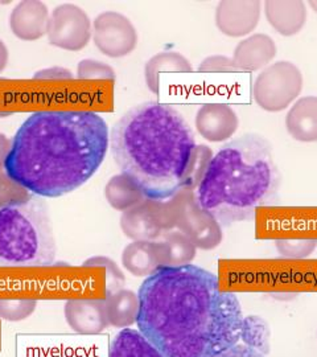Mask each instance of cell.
Returning <instances> with one entry per match:
<instances>
[{
  "label": "cell",
  "instance_id": "1",
  "mask_svg": "<svg viewBox=\"0 0 317 357\" xmlns=\"http://www.w3.org/2000/svg\"><path fill=\"white\" fill-rule=\"evenodd\" d=\"M138 331L168 357H216L241 340L238 298L216 274L196 266H162L140 284Z\"/></svg>",
  "mask_w": 317,
  "mask_h": 357
},
{
  "label": "cell",
  "instance_id": "2",
  "mask_svg": "<svg viewBox=\"0 0 317 357\" xmlns=\"http://www.w3.org/2000/svg\"><path fill=\"white\" fill-rule=\"evenodd\" d=\"M109 146V128L94 112H38L13 135L4 169L33 196L61 197L93 178Z\"/></svg>",
  "mask_w": 317,
  "mask_h": 357
},
{
  "label": "cell",
  "instance_id": "3",
  "mask_svg": "<svg viewBox=\"0 0 317 357\" xmlns=\"http://www.w3.org/2000/svg\"><path fill=\"white\" fill-rule=\"evenodd\" d=\"M196 146L190 123L167 103H140L110 131L116 166L151 202H167L184 190Z\"/></svg>",
  "mask_w": 317,
  "mask_h": 357
},
{
  "label": "cell",
  "instance_id": "4",
  "mask_svg": "<svg viewBox=\"0 0 317 357\" xmlns=\"http://www.w3.org/2000/svg\"><path fill=\"white\" fill-rule=\"evenodd\" d=\"M279 188L271 144L258 134H246L213 155L194 197L219 224L230 225L253 218L262 206L278 204Z\"/></svg>",
  "mask_w": 317,
  "mask_h": 357
},
{
  "label": "cell",
  "instance_id": "5",
  "mask_svg": "<svg viewBox=\"0 0 317 357\" xmlns=\"http://www.w3.org/2000/svg\"><path fill=\"white\" fill-rule=\"evenodd\" d=\"M56 252L48 205L41 197L0 206V266H51Z\"/></svg>",
  "mask_w": 317,
  "mask_h": 357
},
{
  "label": "cell",
  "instance_id": "6",
  "mask_svg": "<svg viewBox=\"0 0 317 357\" xmlns=\"http://www.w3.org/2000/svg\"><path fill=\"white\" fill-rule=\"evenodd\" d=\"M303 75L290 61H278L265 68L254 82V100L266 112L287 109L302 93Z\"/></svg>",
  "mask_w": 317,
  "mask_h": 357
},
{
  "label": "cell",
  "instance_id": "7",
  "mask_svg": "<svg viewBox=\"0 0 317 357\" xmlns=\"http://www.w3.org/2000/svg\"><path fill=\"white\" fill-rule=\"evenodd\" d=\"M169 200L173 205L175 227H178L196 248L210 250L222 243L224 233L221 224L199 205L194 191L181 190Z\"/></svg>",
  "mask_w": 317,
  "mask_h": 357
},
{
  "label": "cell",
  "instance_id": "8",
  "mask_svg": "<svg viewBox=\"0 0 317 357\" xmlns=\"http://www.w3.org/2000/svg\"><path fill=\"white\" fill-rule=\"evenodd\" d=\"M47 35L52 45L63 51L78 52L89 44L93 28L88 13L75 4H61L53 10Z\"/></svg>",
  "mask_w": 317,
  "mask_h": 357
},
{
  "label": "cell",
  "instance_id": "9",
  "mask_svg": "<svg viewBox=\"0 0 317 357\" xmlns=\"http://www.w3.org/2000/svg\"><path fill=\"white\" fill-rule=\"evenodd\" d=\"M93 40L98 51L113 57H125L138 45V32L131 20L114 11L102 13L93 23Z\"/></svg>",
  "mask_w": 317,
  "mask_h": 357
},
{
  "label": "cell",
  "instance_id": "10",
  "mask_svg": "<svg viewBox=\"0 0 317 357\" xmlns=\"http://www.w3.org/2000/svg\"><path fill=\"white\" fill-rule=\"evenodd\" d=\"M261 3L256 0H224L216 8L217 28L230 38L252 33L261 19Z\"/></svg>",
  "mask_w": 317,
  "mask_h": 357
},
{
  "label": "cell",
  "instance_id": "11",
  "mask_svg": "<svg viewBox=\"0 0 317 357\" xmlns=\"http://www.w3.org/2000/svg\"><path fill=\"white\" fill-rule=\"evenodd\" d=\"M238 116L226 103H203L196 114V128L209 142L228 141L238 130Z\"/></svg>",
  "mask_w": 317,
  "mask_h": 357
},
{
  "label": "cell",
  "instance_id": "12",
  "mask_svg": "<svg viewBox=\"0 0 317 357\" xmlns=\"http://www.w3.org/2000/svg\"><path fill=\"white\" fill-rule=\"evenodd\" d=\"M121 225L130 238L135 241H153L164 230L160 203L146 199L141 204L123 213Z\"/></svg>",
  "mask_w": 317,
  "mask_h": 357
},
{
  "label": "cell",
  "instance_id": "13",
  "mask_svg": "<svg viewBox=\"0 0 317 357\" xmlns=\"http://www.w3.org/2000/svg\"><path fill=\"white\" fill-rule=\"evenodd\" d=\"M49 20L48 7L38 0L19 3L10 15L13 35L24 41H35L47 33Z\"/></svg>",
  "mask_w": 317,
  "mask_h": 357
},
{
  "label": "cell",
  "instance_id": "14",
  "mask_svg": "<svg viewBox=\"0 0 317 357\" xmlns=\"http://www.w3.org/2000/svg\"><path fill=\"white\" fill-rule=\"evenodd\" d=\"M277 56V44L265 33H254L238 43L233 60L245 72H255L267 68Z\"/></svg>",
  "mask_w": 317,
  "mask_h": 357
},
{
  "label": "cell",
  "instance_id": "15",
  "mask_svg": "<svg viewBox=\"0 0 317 357\" xmlns=\"http://www.w3.org/2000/svg\"><path fill=\"white\" fill-rule=\"evenodd\" d=\"M122 261L135 277H148L156 268L167 266L164 243L135 241L125 249Z\"/></svg>",
  "mask_w": 317,
  "mask_h": 357
},
{
  "label": "cell",
  "instance_id": "16",
  "mask_svg": "<svg viewBox=\"0 0 317 357\" xmlns=\"http://www.w3.org/2000/svg\"><path fill=\"white\" fill-rule=\"evenodd\" d=\"M265 13L267 22L283 36L299 33L307 22V7L300 0H268Z\"/></svg>",
  "mask_w": 317,
  "mask_h": 357
},
{
  "label": "cell",
  "instance_id": "17",
  "mask_svg": "<svg viewBox=\"0 0 317 357\" xmlns=\"http://www.w3.org/2000/svg\"><path fill=\"white\" fill-rule=\"evenodd\" d=\"M286 128L296 141L316 142L317 97L308 96L293 103L286 116Z\"/></svg>",
  "mask_w": 317,
  "mask_h": 357
},
{
  "label": "cell",
  "instance_id": "18",
  "mask_svg": "<svg viewBox=\"0 0 317 357\" xmlns=\"http://www.w3.org/2000/svg\"><path fill=\"white\" fill-rule=\"evenodd\" d=\"M190 73L193 68L190 61L178 52H160L151 57L144 66L146 85L155 94L159 93L160 73Z\"/></svg>",
  "mask_w": 317,
  "mask_h": 357
},
{
  "label": "cell",
  "instance_id": "19",
  "mask_svg": "<svg viewBox=\"0 0 317 357\" xmlns=\"http://www.w3.org/2000/svg\"><path fill=\"white\" fill-rule=\"evenodd\" d=\"M109 357H168L150 343L138 330L126 328L115 335L109 347Z\"/></svg>",
  "mask_w": 317,
  "mask_h": 357
},
{
  "label": "cell",
  "instance_id": "20",
  "mask_svg": "<svg viewBox=\"0 0 317 357\" xmlns=\"http://www.w3.org/2000/svg\"><path fill=\"white\" fill-rule=\"evenodd\" d=\"M105 196L113 208L123 212L132 209L146 200L139 187L123 174L115 175L109 180L105 187Z\"/></svg>",
  "mask_w": 317,
  "mask_h": 357
},
{
  "label": "cell",
  "instance_id": "21",
  "mask_svg": "<svg viewBox=\"0 0 317 357\" xmlns=\"http://www.w3.org/2000/svg\"><path fill=\"white\" fill-rule=\"evenodd\" d=\"M163 243L167 255V266L190 265L196 255L194 243L181 231L169 233Z\"/></svg>",
  "mask_w": 317,
  "mask_h": 357
},
{
  "label": "cell",
  "instance_id": "22",
  "mask_svg": "<svg viewBox=\"0 0 317 357\" xmlns=\"http://www.w3.org/2000/svg\"><path fill=\"white\" fill-rule=\"evenodd\" d=\"M241 339L245 345L262 355L270 352V328L259 317H247L243 319Z\"/></svg>",
  "mask_w": 317,
  "mask_h": 357
},
{
  "label": "cell",
  "instance_id": "23",
  "mask_svg": "<svg viewBox=\"0 0 317 357\" xmlns=\"http://www.w3.org/2000/svg\"><path fill=\"white\" fill-rule=\"evenodd\" d=\"M110 311L115 321L121 326H127L137 321L139 312L138 295L130 290L118 291L110 299Z\"/></svg>",
  "mask_w": 317,
  "mask_h": 357
},
{
  "label": "cell",
  "instance_id": "24",
  "mask_svg": "<svg viewBox=\"0 0 317 357\" xmlns=\"http://www.w3.org/2000/svg\"><path fill=\"white\" fill-rule=\"evenodd\" d=\"M213 158V153L209 147L203 146V144H197L194 149V155H193V160L190 163L187 178H185V184H184V190H192L194 191L197 188V185L200 184V181L203 180V174L208 168L209 162Z\"/></svg>",
  "mask_w": 317,
  "mask_h": 357
},
{
  "label": "cell",
  "instance_id": "25",
  "mask_svg": "<svg viewBox=\"0 0 317 357\" xmlns=\"http://www.w3.org/2000/svg\"><path fill=\"white\" fill-rule=\"evenodd\" d=\"M275 245L283 257L302 259L314 253L317 248V240H278Z\"/></svg>",
  "mask_w": 317,
  "mask_h": 357
},
{
  "label": "cell",
  "instance_id": "26",
  "mask_svg": "<svg viewBox=\"0 0 317 357\" xmlns=\"http://www.w3.org/2000/svg\"><path fill=\"white\" fill-rule=\"evenodd\" d=\"M77 77L79 79H109L114 82L115 72L110 65L98 60H82L77 66Z\"/></svg>",
  "mask_w": 317,
  "mask_h": 357
},
{
  "label": "cell",
  "instance_id": "27",
  "mask_svg": "<svg viewBox=\"0 0 317 357\" xmlns=\"http://www.w3.org/2000/svg\"><path fill=\"white\" fill-rule=\"evenodd\" d=\"M31 195L23 187L16 184L7 175L4 167H0V206L11 204L15 202L26 200Z\"/></svg>",
  "mask_w": 317,
  "mask_h": 357
},
{
  "label": "cell",
  "instance_id": "28",
  "mask_svg": "<svg viewBox=\"0 0 317 357\" xmlns=\"http://www.w3.org/2000/svg\"><path fill=\"white\" fill-rule=\"evenodd\" d=\"M199 72L203 73H237L241 69L234 63L233 59L222 54L209 56L199 65Z\"/></svg>",
  "mask_w": 317,
  "mask_h": 357
},
{
  "label": "cell",
  "instance_id": "29",
  "mask_svg": "<svg viewBox=\"0 0 317 357\" xmlns=\"http://www.w3.org/2000/svg\"><path fill=\"white\" fill-rule=\"evenodd\" d=\"M35 78L36 79H70L73 78V75L68 69L56 66V68L40 70L35 75Z\"/></svg>",
  "mask_w": 317,
  "mask_h": 357
},
{
  "label": "cell",
  "instance_id": "30",
  "mask_svg": "<svg viewBox=\"0 0 317 357\" xmlns=\"http://www.w3.org/2000/svg\"><path fill=\"white\" fill-rule=\"evenodd\" d=\"M216 357H265V355L254 351L253 348L247 345L237 344Z\"/></svg>",
  "mask_w": 317,
  "mask_h": 357
},
{
  "label": "cell",
  "instance_id": "31",
  "mask_svg": "<svg viewBox=\"0 0 317 357\" xmlns=\"http://www.w3.org/2000/svg\"><path fill=\"white\" fill-rule=\"evenodd\" d=\"M10 150H11V141L4 134H0V167H4V162L7 159Z\"/></svg>",
  "mask_w": 317,
  "mask_h": 357
},
{
  "label": "cell",
  "instance_id": "32",
  "mask_svg": "<svg viewBox=\"0 0 317 357\" xmlns=\"http://www.w3.org/2000/svg\"><path fill=\"white\" fill-rule=\"evenodd\" d=\"M8 59H10V53L6 47V44L0 40V72L4 70V68L8 64Z\"/></svg>",
  "mask_w": 317,
  "mask_h": 357
},
{
  "label": "cell",
  "instance_id": "33",
  "mask_svg": "<svg viewBox=\"0 0 317 357\" xmlns=\"http://www.w3.org/2000/svg\"><path fill=\"white\" fill-rule=\"evenodd\" d=\"M309 6H311V8L317 13V1L316 0H312V1H309Z\"/></svg>",
  "mask_w": 317,
  "mask_h": 357
},
{
  "label": "cell",
  "instance_id": "34",
  "mask_svg": "<svg viewBox=\"0 0 317 357\" xmlns=\"http://www.w3.org/2000/svg\"><path fill=\"white\" fill-rule=\"evenodd\" d=\"M13 114L10 112H0V116H8V115Z\"/></svg>",
  "mask_w": 317,
  "mask_h": 357
}]
</instances>
